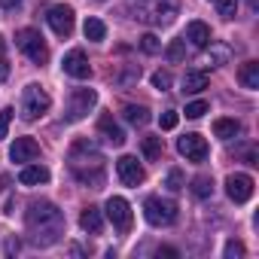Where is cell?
I'll return each instance as SVG.
<instances>
[{
	"instance_id": "cell-1",
	"label": "cell",
	"mask_w": 259,
	"mask_h": 259,
	"mask_svg": "<svg viewBox=\"0 0 259 259\" xmlns=\"http://www.w3.org/2000/svg\"><path fill=\"white\" fill-rule=\"evenodd\" d=\"M25 226H28L31 244H37V247H52V244H58L61 235H64V213H61L52 201H34V204L28 207Z\"/></svg>"
},
{
	"instance_id": "cell-2",
	"label": "cell",
	"mask_w": 259,
	"mask_h": 259,
	"mask_svg": "<svg viewBox=\"0 0 259 259\" xmlns=\"http://www.w3.org/2000/svg\"><path fill=\"white\" fill-rule=\"evenodd\" d=\"M101 153L92 141H76L73 150H70V168L76 174L79 183L92 186V189H101L104 186V165H101Z\"/></svg>"
},
{
	"instance_id": "cell-3",
	"label": "cell",
	"mask_w": 259,
	"mask_h": 259,
	"mask_svg": "<svg viewBox=\"0 0 259 259\" xmlns=\"http://www.w3.org/2000/svg\"><path fill=\"white\" fill-rule=\"evenodd\" d=\"M180 4L177 0H135V19L147 25H171Z\"/></svg>"
},
{
	"instance_id": "cell-4",
	"label": "cell",
	"mask_w": 259,
	"mask_h": 259,
	"mask_svg": "<svg viewBox=\"0 0 259 259\" xmlns=\"http://www.w3.org/2000/svg\"><path fill=\"white\" fill-rule=\"evenodd\" d=\"M177 201H171V198H159V195H150L147 201H144V217H147V223L150 226H171V223H177Z\"/></svg>"
},
{
	"instance_id": "cell-5",
	"label": "cell",
	"mask_w": 259,
	"mask_h": 259,
	"mask_svg": "<svg viewBox=\"0 0 259 259\" xmlns=\"http://www.w3.org/2000/svg\"><path fill=\"white\" fill-rule=\"evenodd\" d=\"M52 107V98L46 95V89H40V85H25V92H22V119L25 122H34V119H40L46 110Z\"/></svg>"
},
{
	"instance_id": "cell-6",
	"label": "cell",
	"mask_w": 259,
	"mask_h": 259,
	"mask_svg": "<svg viewBox=\"0 0 259 259\" xmlns=\"http://www.w3.org/2000/svg\"><path fill=\"white\" fill-rule=\"evenodd\" d=\"M16 46H19L34 64H46V61H49V49H46L40 31H34V28H22V31L16 34Z\"/></svg>"
},
{
	"instance_id": "cell-7",
	"label": "cell",
	"mask_w": 259,
	"mask_h": 259,
	"mask_svg": "<svg viewBox=\"0 0 259 259\" xmlns=\"http://www.w3.org/2000/svg\"><path fill=\"white\" fill-rule=\"evenodd\" d=\"M98 104V92L95 89H76L73 95H70V101H67V119L70 122H79L82 116H89V110Z\"/></svg>"
},
{
	"instance_id": "cell-8",
	"label": "cell",
	"mask_w": 259,
	"mask_h": 259,
	"mask_svg": "<svg viewBox=\"0 0 259 259\" xmlns=\"http://www.w3.org/2000/svg\"><path fill=\"white\" fill-rule=\"evenodd\" d=\"M107 220L113 223V229L119 235H125L128 229H132V204H128L125 198H119V195H113L107 201Z\"/></svg>"
},
{
	"instance_id": "cell-9",
	"label": "cell",
	"mask_w": 259,
	"mask_h": 259,
	"mask_svg": "<svg viewBox=\"0 0 259 259\" xmlns=\"http://www.w3.org/2000/svg\"><path fill=\"white\" fill-rule=\"evenodd\" d=\"M226 192L235 204H244L253 198V177L250 174H229L226 177Z\"/></svg>"
},
{
	"instance_id": "cell-10",
	"label": "cell",
	"mask_w": 259,
	"mask_h": 259,
	"mask_svg": "<svg viewBox=\"0 0 259 259\" xmlns=\"http://www.w3.org/2000/svg\"><path fill=\"white\" fill-rule=\"evenodd\" d=\"M177 153L186 156V162H204L207 159V141L201 135H183L177 141Z\"/></svg>"
},
{
	"instance_id": "cell-11",
	"label": "cell",
	"mask_w": 259,
	"mask_h": 259,
	"mask_svg": "<svg viewBox=\"0 0 259 259\" xmlns=\"http://www.w3.org/2000/svg\"><path fill=\"white\" fill-rule=\"evenodd\" d=\"M61 67H64V73L73 76V79H89V76H92V64H89V58H85L82 49H70V52L64 55Z\"/></svg>"
},
{
	"instance_id": "cell-12",
	"label": "cell",
	"mask_w": 259,
	"mask_h": 259,
	"mask_svg": "<svg viewBox=\"0 0 259 259\" xmlns=\"http://www.w3.org/2000/svg\"><path fill=\"white\" fill-rule=\"evenodd\" d=\"M46 22H49V28L58 37H70L73 34V10L70 7H52L46 13Z\"/></svg>"
},
{
	"instance_id": "cell-13",
	"label": "cell",
	"mask_w": 259,
	"mask_h": 259,
	"mask_svg": "<svg viewBox=\"0 0 259 259\" xmlns=\"http://www.w3.org/2000/svg\"><path fill=\"white\" fill-rule=\"evenodd\" d=\"M116 174H119V180H122L125 186H138V183H144V168L138 165L135 156H122V159L116 162Z\"/></svg>"
},
{
	"instance_id": "cell-14",
	"label": "cell",
	"mask_w": 259,
	"mask_h": 259,
	"mask_svg": "<svg viewBox=\"0 0 259 259\" xmlns=\"http://www.w3.org/2000/svg\"><path fill=\"white\" fill-rule=\"evenodd\" d=\"M37 156H40V144L34 138H19L13 144V150H10V159L13 162H34Z\"/></svg>"
},
{
	"instance_id": "cell-15",
	"label": "cell",
	"mask_w": 259,
	"mask_h": 259,
	"mask_svg": "<svg viewBox=\"0 0 259 259\" xmlns=\"http://www.w3.org/2000/svg\"><path fill=\"white\" fill-rule=\"evenodd\" d=\"M98 132H101L104 141L113 144V147H122V144H125V132L119 128V122H116L113 116H101V119H98Z\"/></svg>"
},
{
	"instance_id": "cell-16",
	"label": "cell",
	"mask_w": 259,
	"mask_h": 259,
	"mask_svg": "<svg viewBox=\"0 0 259 259\" xmlns=\"http://www.w3.org/2000/svg\"><path fill=\"white\" fill-rule=\"evenodd\" d=\"M186 40H189L192 46L204 49V46L210 43V28H207L204 22H189V25H186Z\"/></svg>"
},
{
	"instance_id": "cell-17",
	"label": "cell",
	"mask_w": 259,
	"mask_h": 259,
	"mask_svg": "<svg viewBox=\"0 0 259 259\" xmlns=\"http://www.w3.org/2000/svg\"><path fill=\"white\" fill-rule=\"evenodd\" d=\"M19 183H22V186H40V183H49V171H46L43 165H28V168H22Z\"/></svg>"
},
{
	"instance_id": "cell-18",
	"label": "cell",
	"mask_w": 259,
	"mask_h": 259,
	"mask_svg": "<svg viewBox=\"0 0 259 259\" xmlns=\"http://www.w3.org/2000/svg\"><path fill=\"white\" fill-rule=\"evenodd\" d=\"M79 226H82V232H89V235H101V229H104L101 210H98V207H85V210L79 213Z\"/></svg>"
},
{
	"instance_id": "cell-19",
	"label": "cell",
	"mask_w": 259,
	"mask_h": 259,
	"mask_svg": "<svg viewBox=\"0 0 259 259\" xmlns=\"http://www.w3.org/2000/svg\"><path fill=\"white\" fill-rule=\"evenodd\" d=\"M238 82H241L244 89L256 92V89H259V64H256V61L241 64V70H238Z\"/></svg>"
},
{
	"instance_id": "cell-20",
	"label": "cell",
	"mask_w": 259,
	"mask_h": 259,
	"mask_svg": "<svg viewBox=\"0 0 259 259\" xmlns=\"http://www.w3.org/2000/svg\"><path fill=\"white\" fill-rule=\"evenodd\" d=\"M207 82H210V76H207L204 70H189V73L183 76V92H189V95L204 92V89H207Z\"/></svg>"
},
{
	"instance_id": "cell-21",
	"label": "cell",
	"mask_w": 259,
	"mask_h": 259,
	"mask_svg": "<svg viewBox=\"0 0 259 259\" xmlns=\"http://www.w3.org/2000/svg\"><path fill=\"white\" fill-rule=\"evenodd\" d=\"M238 132H241V122H238V119H217V122H213V135H217L220 141H232Z\"/></svg>"
},
{
	"instance_id": "cell-22",
	"label": "cell",
	"mask_w": 259,
	"mask_h": 259,
	"mask_svg": "<svg viewBox=\"0 0 259 259\" xmlns=\"http://www.w3.org/2000/svg\"><path fill=\"white\" fill-rule=\"evenodd\" d=\"M122 116L132 122V125H138V128H144L150 122V110L147 107H138V104H125L122 107Z\"/></svg>"
},
{
	"instance_id": "cell-23",
	"label": "cell",
	"mask_w": 259,
	"mask_h": 259,
	"mask_svg": "<svg viewBox=\"0 0 259 259\" xmlns=\"http://www.w3.org/2000/svg\"><path fill=\"white\" fill-rule=\"evenodd\" d=\"M82 34H85V40H95V43H101V40L107 37V25H104L101 19H85V25H82Z\"/></svg>"
},
{
	"instance_id": "cell-24",
	"label": "cell",
	"mask_w": 259,
	"mask_h": 259,
	"mask_svg": "<svg viewBox=\"0 0 259 259\" xmlns=\"http://www.w3.org/2000/svg\"><path fill=\"white\" fill-rule=\"evenodd\" d=\"M183 186H186L183 171H180V168H171V171H168V177H165V189H168V192H180Z\"/></svg>"
},
{
	"instance_id": "cell-25",
	"label": "cell",
	"mask_w": 259,
	"mask_h": 259,
	"mask_svg": "<svg viewBox=\"0 0 259 259\" xmlns=\"http://www.w3.org/2000/svg\"><path fill=\"white\" fill-rule=\"evenodd\" d=\"M210 192H213V180H210V177L201 174V177L192 180V195H195V198H207Z\"/></svg>"
},
{
	"instance_id": "cell-26",
	"label": "cell",
	"mask_w": 259,
	"mask_h": 259,
	"mask_svg": "<svg viewBox=\"0 0 259 259\" xmlns=\"http://www.w3.org/2000/svg\"><path fill=\"white\" fill-rule=\"evenodd\" d=\"M141 150H144V156H147V159H159L165 147H162V138H144Z\"/></svg>"
},
{
	"instance_id": "cell-27",
	"label": "cell",
	"mask_w": 259,
	"mask_h": 259,
	"mask_svg": "<svg viewBox=\"0 0 259 259\" xmlns=\"http://www.w3.org/2000/svg\"><path fill=\"white\" fill-rule=\"evenodd\" d=\"M229 58H232V49L226 43H210V61L213 64H226Z\"/></svg>"
},
{
	"instance_id": "cell-28",
	"label": "cell",
	"mask_w": 259,
	"mask_h": 259,
	"mask_svg": "<svg viewBox=\"0 0 259 259\" xmlns=\"http://www.w3.org/2000/svg\"><path fill=\"white\" fill-rule=\"evenodd\" d=\"M165 55H168V61H183V55H186V40H171V46L165 49Z\"/></svg>"
},
{
	"instance_id": "cell-29",
	"label": "cell",
	"mask_w": 259,
	"mask_h": 259,
	"mask_svg": "<svg viewBox=\"0 0 259 259\" xmlns=\"http://www.w3.org/2000/svg\"><path fill=\"white\" fill-rule=\"evenodd\" d=\"M217 4V13L223 16V19H235V13H238V0H213Z\"/></svg>"
},
{
	"instance_id": "cell-30",
	"label": "cell",
	"mask_w": 259,
	"mask_h": 259,
	"mask_svg": "<svg viewBox=\"0 0 259 259\" xmlns=\"http://www.w3.org/2000/svg\"><path fill=\"white\" fill-rule=\"evenodd\" d=\"M141 49H144L147 55H156V52H162V43H159L156 34H144V37H141Z\"/></svg>"
},
{
	"instance_id": "cell-31",
	"label": "cell",
	"mask_w": 259,
	"mask_h": 259,
	"mask_svg": "<svg viewBox=\"0 0 259 259\" xmlns=\"http://www.w3.org/2000/svg\"><path fill=\"white\" fill-rule=\"evenodd\" d=\"M153 89L168 92V89H171V73H168V70H156V73H153Z\"/></svg>"
},
{
	"instance_id": "cell-32",
	"label": "cell",
	"mask_w": 259,
	"mask_h": 259,
	"mask_svg": "<svg viewBox=\"0 0 259 259\" xmlns=\"http://www.w3.org/2000/svg\"><path fill=\"white\" fill-rule=\"evenodd\" d=\"M207 113V101H192V104H186V116L189 119H201Z\"/></svg>"
},
{
	"instance_id": "cell-33",
	"label": "cell",
	"mask_w": 259,
	"mask_h": 259,
	"mask_svg": "<svg viewBox=\"0 0 259 259\" xmlns=\"http://www.w3.org/2000/svg\"><path fill=\"white\" fill-rule=\"evenodd\" d=\"M177 122H180V116H177L174 110H165V113L159 116V125L165 128V132H171V128H177Z\"/></svg>"
},
{
	"instance_id": "cell-34",
	"label": "cell",
	"mask_w": 259,
	"mask_h": 259,
	"mask_svg": "<svg viewBox=\"0 0 259 259\" xmlns=\"http://www.w3.org/2000/svg\"><path fill=\"white\" fill-rule=\"evenodd\" d=\"M10 122H13V107H4V110H0V141L7 138V132H10Z\"/></svg>"
},
{
	"instance_id": "cell-35",
	"label": "cell",
	"mask_w": 259,
	"mask_h": 259,
	"mask_svg": "<svg viewBox=\"0 0 259 259\" xmlns=\"http://www.w3.org/2000/svg\"><path fill=\"white\" fill-rule=\"evenodd\" d=\"M223 253H226V259H241V256H244V244H241V241H229Z\"/></svg>"
},
{
	"instance_id": "cell-36",
	"label": "cell",
	"mask_w": 259,
	"mask_h": 259,
	"mask_svg": "<svg viewBox=\"0 0 259 259\" xmlns=\"http://www.w3.org/2000/svg\"><path fill=\"white\" fill-rule=\"evenodd\" d=\"M0 7H4V10H19L22 0H0Z\"/></svg>"
},
{
	"instance_id": "cell-37",
	"label": "cell",
	"mask_w": 259,
	"mask_h": 259,
	"mask_svg": "<svg viewBox=\"0 0 259 259\" xmlns=\"http://www.w3.org/2000/svg\"><path fill=\"white\" fill-rule=\"evenodd\" d=\"M10 76V64H7V58H0V82H4Z\"/></svg>"
},
{
	"instance_id": "cell-38",
	"label": "cell",
	"mask_w": 259,
	"mask_h": 259,
	"mask_svg": "<svg viewBox=\"0 0 259 259\" xmlns=\"http://www.w3.org/2000/svg\"><path fill=\"white\" fill-rule=\"evenodd\" d=\"M159 256H177V250H171V247H162V250H159Z\"/></svg>"
},
{
	"instance_id": "cell-39",
	"label": "cell",
	"mask_w": 259,
	"mask_h": 259,
	"mask_svg": "<svg viewBox=\"0 0 259 259\" xmlns=\"http://www.w3.org/2000/svg\"><path fill=\"white\" fill-rule=\"evenodd\" d=\"M0 58H4V40H0Z\"/></svg>"
}]
</instances>
